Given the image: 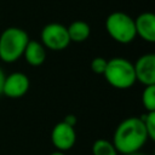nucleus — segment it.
I'll list each match as a JSON object with an SVG mask.
<instances>
[{
	"label": "nucleus",
	"mask_w": 155,
	"mask_h": 155,
	"mask_svg": "<svg viewBox=\"0 0 155 155\" xmlns=\"http://www.w3.org/2000/svg\"><path fill=\"white\" fill-rule=\"evenodd\" d=\"M148 139L149 138L140 117L131 116L122 120L116 126L111 143L117 153L127 155L139 151Z\"/></svg>",
	"instance_id": "obj_1"
},
{
	"label": "nucleus",
	"mask_w": 155,
	"mask_h": 155,
	"mask_svg": "<svg viewBox=\"0 0 155 155\" xmlns=\"http://www.w3.org/2000/svg\"><path fill=\"white\" fill-rule=\"evenodd\" d=\"M27 31L18 27H8L0 34V59L5 63L18 61L29 41Z\"/></svg>",
	"instance_id": "obj_2"
},
{
	"label": "nucleus",
	"mask_w": 155,
	"mask_h": 155,
	"mask_svg": "<svg viewBox=\"0 0 155 155\" xmlns=\"http://www.w3.org/2000/svg\"><path fill=\"white\" fill-rule=\"evenodd\" d=\"M103 76L110 86L117 90H127L136 82L133 63L124 57H114L109 59Z\"/></svg>",
	"instance_id": "obj_3"
},
{
	"label": "nucleus",
	"mask_w": 155,
	"mask_h": 155,
	"mask_svg": "<svg viewBox=\"0 0 155 155\" xmlns=\"http://www.w3.org/2000/svg\"><path fill=\"white\" fill-rule=\"evenodd\" d=\"M105 29L109 36L120 44H130L134 40V19L122 11L111 12L105 19Z\"/></svg>",
	"instance_id": "obj_4"
},
{
	"label": "nucleus",
	"mask_w": 155,
	"mask_h": 155,
	"mask_svg": "<svg viewBox=\"0 0 155 155\" xmlns=\"http://www.w3.org/2000/svg\"><path fill=\"white\" fill-rule=\"evenodd\" d=\"M40 38L41 44L45 46V48H48L51 51H62L70 44L67 27L57 22L46 24L41 30Z\"/></svg>",
	"instance_id": "obj_5"
},
{
	"label": "nucleus",
	"mask_w": 155,
	"mask_h": 155,
	"mask_svg": "<svg viewBox=\"0 0 155 155\" xmlns=\"http://www.w3.org/2000/svg\"><path fill=\"white\" fill-rule=\"evenodd\" d=\"M51 142L56 150L67 151L71 149L76 142L75 128L64 121L57 122L51 131Z\"/></svg>",
	"instance_id": "obj_6"
},
{
	"label": "nucleus",
	"mask_w": 155,
	"mask_h": 155,
	"mask_svg": "<svg viewBox=\"0 0 155 155\" xmlns=\"http://www.w3.org/2000/svg\"><path fill=\"white\" fill-rule=\"evenodd\" d=\"M29 86H30L29 78L24 73L15 71V73H11L10 75H6L2 94L13 99L21 98L28 92Z\"/></svg>",
	"instance_id": "obj_7"
},
{
	"label": "nucleus",
	"mask_w": 155,
	"mask_h": 155,
	"mask_svg": "<svg viewBox=\"0 0 155 155\" xmlns=\"http://www.w3.org/2000/svg\"><path fill=\"white\" fill-rule=\"evenodd\" d=\"M136 81L144 86L155 85V54L145 53L140 56L133 64Z\"/></svg>",
	"instance_id": "obj_8"
},
{
	"label": "nucleus",
	"mask_w": 155,
	"mask_h": 155,
	"mask_svg": "<svg viewBox=\"0 0 155 155\" xmlns=\"http://www.w3.org/2000/svg\"><path fill=\"white\" fill-rule=\"evenodd\" d=\"M136 35L147 42L155 41V15L153 12H142L134 19Z\"/></svg>",
	"instance_id": "obj_9"
},
{
	"label": "nucleus",
	"mask_w": 155,
	"mask_h": 155,
	"mask_svg": "<svg viewBox=\"0 0 155 155\" xmlns=\"http://www.w3.org/2000/svg\"><path fill=\"white\" fill-rule=\"evenodd\" d=\"M23 57L29 65L39 67L46 59V48L41 42L36 40H29L24 48Z\"/></svg>",
	"instance_id": "obj_10"
},
{
	"label": "nucleus",
	"mask_w": 155,
	"mask_h": 155,
	"mask_svg": "<svg viewBox=\"0 0 155 155\" xmlns=\"http://www.w3.org/2000/svg\"><path fill=\"white\" fill-rule=\"evenodd\" d=\"M68 35L70 39V42H84L85 40L88 39L91 34V28L90 24L85 21H74L71 22L68 27Z\"/></svg>",
	"instance_id": "obj_11"
},
{
	"label": "nucleus",
	"mask_w": 155,
	"mask_h": 155,
	"mask_svg": "<svg viewBox=\"0 0 155 155\" xmlns=\"http://www.w3.org/2000/svg\"><path fill=\"white\" fill-rule=\"evenodd\" d=\"M92 155H117V151L110 140L101 138L93 142Z\"/></svg>",
	"instance_id": "obj_12"
},
{
	"label": "nucleus",
	"mask_w": 155,
	"mask_h": 155,
	"mask_svg": "<svg viewBox=\"0 0 155 155\" xmlns=\"http://www.w3.org/2000/svg\"><path fill=\"white\" fill-rule=\"evenodd\" d=\"M140 99L147 111H155V85L144 86Z\"/></svg>",
	"instance_id": "obj_13"
},
{
	"label": "nucleus",
	"mask_w": 155,
	"mask_h": 155,
	"mask_svg": "<svg viewBox=\"0 0 155 155\" xmlns=\"http://www.w3.org/2000/svg\"><path fill=\"white\" fill-rule=\"evenodd\" d=\"M140 120L143 121L148 138L155 140V111H147L140 116Z\"/></svg>",
	"instance_id": "obj_14"
},
{
	"label": "nucleus",
	"mask_w": 155,
	"mask_h": 155,
	"mask_svg": "<svg viewBox=\"0 0 155 155\" xmlns=\"http://www.w3.org/2000/svg\"><path fill=\"white\" fill-rule=\"evenodd\" d=\"M107 59L103 58V57H94L91 62V69L93 73L96 74H101L103 75L104 70H105V67H107Z\"/></svg>",
	"instance_id": "obj_15"
},
{
	"label": "nucleus",
	"mask_w": 155,
	"mask_h": 155,
	"mask_svg": "<svg viewBox=\"0 0 155 155\" xmlns=\"http://www.w3.org/2000/svg\"><path fill=\"white\" fill-rule=\"evenodd\" d=\"M65 124H68V125H70V126H75L76 125V122H78V119H76V116L75 115H73V114H68V115H65V117H64V120H63Z\"/></svg>",
	"instance_id": "obj_16"
},
{
	"label": "nucleus",
	"mask_w": 155,
	"mask_h": 155,
	"mask_svg": "<svg viewBox=\"0 0 155 155\" xmlns=\"http://www.w3.org/2000/svg\"><path fill=\"white\" fill-rule=\"evenodd\" d=\"M5 78H6V75H5V73H4V70L0 68V94H2V88H4V82H5Z\"/></svg>",
	"instance_id": "obj_17"
},
{
	"label": "nucleus",
	"mask_w": 155,
	"mask_h": 155,
	"mask_svg": "<svg viewBox=\"0 0 155 155\" xmlns=\"http://www.w3.org/2000/svg\"><path fill=\"white\" fill-rule=\"evenodd\" d=\"M50 155H65L64 151H59V150H54L53 153H51Z\"/></svg>",
	"instance_id": "obj_18"
},
{
	"label": "nucleus",
	"mask_w": 155,
	"mask_h": 155,
	"mask_svg": "<svg viewBox=\"0 0 155 155\" xmlns=\"http://www.w3.org/2000/svg\"><path fill=\"white\" fill-rule=\"evenodd\" d=\"M127 155H147V154L140 153V151H134V153H131V154H127Z\"/></svg>",
	"instance_id": "obj_19"
}]
</instances>
